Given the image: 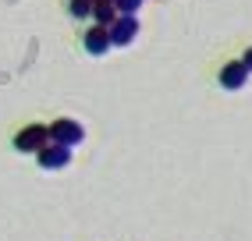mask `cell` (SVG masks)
Listing matches in <instances>:
<instances>
[{
    "label": "cell",
    "instance_id": "7",
    "mask_svg": "<svg viewBox=\"0 0 252 241\" xmlns=\"http://www.w3.org/2000/svg\"><path fill=\"white\" fill-rule=\"evenodd\" d=\"M71 14L75 18H93V0H71Z\"/></svg>",
    "mask_w": 252,
    "mask_h": 241
},
{
    "label": "cell",
    "instance_id": "4",
    "mask_svg": "<svg viewBox=\"0 0 252 241\" xmlns=\"http://www.w3.org/2000/svg\"><path fill=\"white\" fill-rule=\"evenodd\" d=\"M249 67H245V60H227L224 67H220V85H224V89L227 92H238L242 89V85L249 82Z\"/></svg>",
    "mask_w": 252,
    "mask_h": 241
},
{
    "label": "cell",
    "instance_id": "6",
    "mask_svg": "<svg viewBox=\"0 0 252 241\" xmlns=\"http://www.w3.org/2000/svg\"><path fill=\"white\" fill-rule=\"evenodd\" d=\"M36 160H39L43 170H64V167L71 163V149H68V146H57V142H50Z\"/></svg>",
    "mask_w": 252,
    "mask_h": 241
},
{
    "label": "cell",
    "instance_id": "3",
    "mask_svg": "<svg viewBox=\"0 0 252 241\" xmlns=\"http://www.w3.org/2000/svg\"><path fill=\"white\" fill-rule=\"evenodd\" d=\"M135 36H139V18H135V14H117V22L110 25L114 46H131Z\"/></svg>",
    "mask_w": 252,
    "mask_h": 241
},
{
    "label": "cell",
    "instance_id": "9",
    "mask_svg": "<svg viewBox=\"0 0 252 241\" xmlns=\"http://www.w3.org/2000/svg\"><path fill=\"white\" fill-rule=\"evenodd\" d=\"M96 7H117V0H93Z\"/></svg>",
    "mask_w": 252,
    "mask_h": 241
},
{
    "label": "cell",
    "instance_id": "10",
    "mask_svg": "<svg viewBox=\"0 0 252 241\" xmlns=\"http://www.w3.org/2000/svg\"><path fill=\"white\" fill-rule=\"evenodd\" d=\"M242 60H245V67H249V71H252V46L245 50V57H242Z\"/></svg>",
    "mask_w": 252,
    "mask_h": 241
},
{
    "label": "cell",
    "instance_id": "5",
    "mask_svg": "<svg viewBox=\"0 0 252 241\" xmlns=\"http://www.w3.org/2000/svg\"><path fill=\"white\" fill-rule=\"evenodd\" d=\"M82 46H86V54H93V57H103L107 50L114 46V39H110V29H103V25H93L86 36H82Z\"/></svg>",
    "mask_w": 252,
    "mask_h": 241
},
{
    "label": "cell",
    "instance_id": "2",
    "mask_svg": "<svg viewBox=\"0 0 252 241\" xmlns=\"http://www.w3.org/2000/svg\"><path fill=\"white\" fill-rule=\"evenodd\" d=\"M82 139H86V131H82V124H78V120H71V117H61V120L50 124V142H57V146L75 149Z\"/></svg>",
    "mask_w": 252,
    "mask_h": 241
},
{
    "label": "cell",
    "instance_id": "8",
    "mask_svg": "<svg viewBox=\"0 0 252 241\" xmlns=\"http://www.w3.org/2000/svg\"><path fill=\"white\" fill-rule=\"evenodd\" d=\"M142 0H117V14H139Z\"/></svg>",
    "mask_w": 252,
    "mask_h": 241
},
{
    "label": "cell",
    "instance_id": "1",
    "mask_svg": "<svg viewBox=\"0 0 252 241\" xmlns=\"http://www.w3.org/2000/svg\"><path fill=\"white\" fill-rule=\"evenodd\" d=\"M46 146H50V124H25L18 135H14V149H18V152L39 156Z\"/></svg>",
    "mask_w": 252,
    "mask_h": 241
}]
</instances>
